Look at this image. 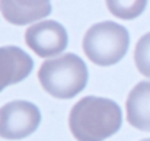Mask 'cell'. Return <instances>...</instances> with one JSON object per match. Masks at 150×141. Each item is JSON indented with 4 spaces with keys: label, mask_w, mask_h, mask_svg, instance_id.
Here are the masks:
<instances>
[{
    "label": "cell",
    "mask_w": 150,
    "mask_h": 141,
    "mask_svg": "<svg viewBox=\"0 0 150 141\" xmlns=\"http://www.w3.org/2000/svg\"><path fill=\"white\" fill-rule=\"evenodd\" d=\"M122 122L121 108L111 99L86 96L70 111L69 127L77 141H103Z\"/></svg>",
    "instance_id": "1"
},
{
    "label": "cell",
    "mask_w": 150,
    "mask_h": 141,
    "mask_svg": "<svg viewBox=\"0 0 150 141\" xmlns=\"http://www.w3.org/2000/svg\"><path fill=\"white\" fill-rule=\"evenodd\" d=\"M88 67L76 54H63L42 63L38 79L42 89L54 97L70 99L88 85Z\"/></svg>",
    "instance_id": "2"
},
{
    "label": "cell",
    "mask_w": 150,
    "mask_h": 141,
    "mask_svg": "<svg viewBox=\"0 0 150 141\" xmlns=\"http://www.w3.org/2000/svg\"><path fill=\"white\" fill-rule=\"evenodd\" d=\"M128 31L117 22H99L89 28L83 38V51L98 66L118 63L128 49Z\"/></svg>",
    "instance_id": "3"
},
{
    "label": "cell",
    "mask_w": 150,
    "mask_h": 141,
    "mask_svg": "<svg viewBox=\"0 0 150 141\" xmlns=\"http://www.w3.org/2000/svg\"><path fill=\"white\" fill-rule=\"evenodd\" d=\"M41 122L37 105L26 100H13L0 108V137L21 140L31 135Z\"/></svg>",
    "instance_id": "4"
},
{
    "label": "cell",
    "mask_w": 150,
    "mask_h": 141,
    "mask_svg": "<svg viewBox=\"0 0 150 141\" xmlns=\"http://www.w3.org/2000/svg\"><path fill=\"white\" fill-rule=\"evenodd\" d=\"M25 42L40 57H52L66 49L69 38L61 23L55 20H41L26 29Z\"/></svg>",
    "instance_id": "5"
},
{
    "label": "cell",
    "mask_w": 150,
    "mask_h": 141,
    "mask_svg": "<svg viewBox=\"0 0 150 141\" xmlns=\"http://www.w3.org/2000/svg\"><path fill=\"white\" fill-rule=\"evenodd\" d=\"M32 58L19 47H0V92L22 82L32 71Z\"/></svg>",
    "instance_id": "6"
},
{
    "label": "cell",
    "mask_w": 150,
    "mask_h": 141,
    "mask_svg": "<svg viewBox=\"0 0 150 141\" xmlns=\"http://www.w3.org/2000/svg\"><path fill=\"white\" fill-rule=\"evenodd\" d=\"M0 10L6 20L15 25H26L51 13L50 1H0Z\"/></svg>",
    "instance_id": "7"
},
{
    "label": "cell",
    "mask_w": 150,
    "mask_h": 141,
    "mask_svg": "<svg viewBox=\"0 0 150 141\" xmlns=\"http://www.w3.org/2000/svg\"><path fill=\"white\" fill-rule=\"evenodd\" d=\"M127 119L139 128L150 131V82L139 83L127 97Z\"/></svg>",
    "instance_id": "8"
},
{
    "label": "cell",
    "mask_w": 150,
    "mask_h": 141,
    "mask_svg": "<svg viewBox=\"0 0 150 141\" xmlns=\"http://www.w3.org/2000/svg\"><path fill=\"white\" fill-rule=\"evenodd\" d=\"M136 64L137 68L144 74L150 77V34L144 35L136 47Z\"/></svg>",
    "instance_id": "9"
},
{
    "label": "cell",
    "mask_w": 150,
    "mask_h": 141,
    "mask_svg": "<svg viewBox=\"0 0 150 141\" xmlns=\"http://www.w3.org/2000/svg\"><path fill=\"white\" fill-rule=\"evenodd\" d=\"M136 4L137 3H130V1H127V3L125 1H108L106 3V6L115 16H120L124 19H131L139 15V12L142 9H134L133 6H136Z\"/></svg>",
    "instance_id": "10"
},
{
    "label": "cell",
    "mask_w": 150,
    "mask_h": 141,
    "mask_svg": "<svg viewBox=\"0 0 150 141\" xmlns=\"http://www.w3.org/2000/svg\"><path fill=\"white\" fill-rule=\"evenodd\" d=\"M146 141H150V140H146Z\"/></svg>",
    "instance_id": "11"
}]
</instances>
